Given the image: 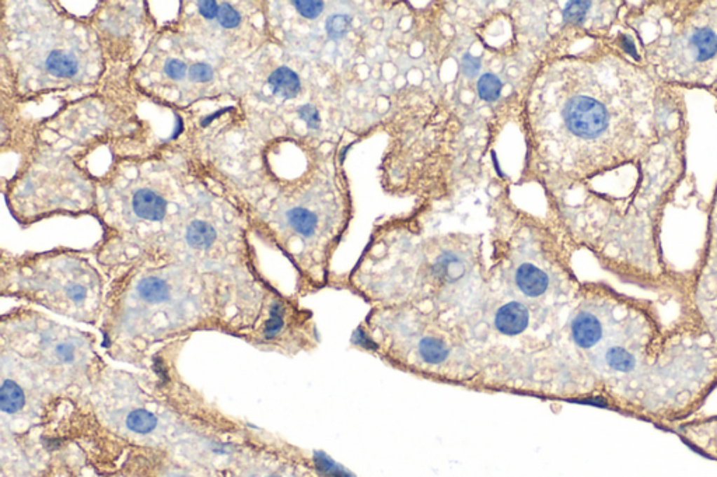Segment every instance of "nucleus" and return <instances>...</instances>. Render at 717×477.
<instances>
[{
  "mask_svg": "<svg viewBox=\"0 0 717 477\" xmlns=\"http://www.w3.org/2000/svg\"><path fill=\"white\" fill-rule=\"evenodd\" d=\"M717 391V347L684 311L664 324L655 303L601 283L580 287L533 363L528 395L592 405L662 427L687 422Z\"/></svg>",
  "mask_w": 717,
  "mask_h": 477,
  "instance_id": "nucleus-1",
  "label": "nucleus"
},
{
  "mask_svg": "<svg viewBox=\"0 0 717 477\" xmlns=\"http://www.w3.org/2000/svg\"><path fill=\"white\" fill-rule=\"evenodd\" d=\"M360 326L355 342L397 370L475 389L481 374L477 352L450 321L408 314L383 315Z\"/></svg>",
  "mask_w": 717,
  "mask_h": 477,
  "instance_id": "nucleus-2",
  "label": "nucleus"
},
{
  "mask_svg": "<svg viewBox=\"0 0 717 477\" xmlns=\"http://www.w3.org/2000/svg\"><path fill=\"white\" fill-rule=\"evenodd\" d=\"M684 312L717 347V217L709 228L704 256L684 284Z\"/></svg>",
  "mask_w": 717,
  "mask_h": 477,
  "instance_id": "nucleus-3",
  "label": "nucleus"
},
{
  "mask_svg": "<svg viewBox=\"0 0 717 477\" xmlns=\"http://www.w3.org/2000/svg\"><path fill=\"white\" fill-rule=\"evenodd\" d=\"M34 346V359L56 380L71 381L90 366L91 345L71 331L48 329Z\"/></svg>",
  "mask_w": 717,
  "mask_h": 477,
  "instance_id": "nucleus-4",
  "label": "nucleus"
},
{
  "mask_svg": "<svg viewBox=\"0 0 717 477\" xmlns=\"http://www.w3.org/2000/svg\"><path fill=\"white\" fill-rule=\"evenodd\" d=\"M562 120L569 136L582 141H594L611 126V111L606 102L592 92L569 97L562 108Z\"/></svg>",
  "mask_w": 717,
  "mask_h": 477,
  "instance_id": "nucleus-5",
  "label": "nucleus"
},
{
  "mask_svg": "<svg viewBox=\"0 0 717 477\" xmlns=\"http://www.w3.org/2000/svg\"><path fill=\"white\" fill-rule=\"evenodd\" d=\"M516 289L527 298H544L554 287L552 276L540 265L526 261L520 262L513 273Z\"/></svg>",
  "mask_w": 717,
  "mask_h": 477,
  "instance_id": "nucleus-6",
  "label": "nucleus"
},
{
  "mask_svg": "<svg viewBox=\"0 0 717 477\" xmlns=\"http://www.w3.org/2000/svg\"><path fill=\"white\" fill-rule=\"evenodd\" d=\"M132 209L135 214L147 221H160L164 219L167 212L165 200L149 189H140L135 193L132 200Z\"/></svg>",
  "mask_w": 717,
  "mask_h": 477,
  "instance_id": "nucleus-7",
  "label": "nucleus"
},
{
  "mask_svg": "<svg viewBox=\"0 0 717 477\" xmlns=\"http://www.w3.org/2000/svg\"><path fill=\"white\" fill-rule=\"evenodd\" d=\"M691 56L698 63L709 62L717 53V32L709 27L697 28L688 38Z\"/></svg>",
  "mask_w": 717,
  "mask_h": 477,
  "instance_id": "nucleus-8",
  "label": "nucleus"
},
{
  "mask_svg": "<svg viewBox=\"0 0 717 477\" xmlns=\"http://www.w3.org/2000/svg\"><path fill=\"white\" fill-rule=\"evenodd\" d=\"M28 402V395L24 387L20 385L17 380L13 377H3L1 384V412L4 415H17L20 413Z\"/></svg>",
  "mask_w": 717,
  "mask_h": 477,
  "instance_id": "nucleus-9",
  "label": "nucleus"
},
{
  "mask_svg": "<svg viewBox=\"0 0 717 477\" xmlns=\"http://www.w3.org/2000/svg\"><path fill=\"white\" fill-rule=\"evenodd\" d=\"M287 226L293 230L294 234H297L301 238L310 240L314 238L318 233L320 220L318 216L304 207H294L287 212L286 214Z\"/></svg>",
  "mask_w": 717,
  "mask_h": 477,
  "instance_id": "nucleus-10",
  "label": "nucleus"
},
{
  "mask_svg": "<svg viewBox=\"0 0 717 477\" xmlns=\"http://www.w3.org/2000/svg\"><path fill=\"white\" fill-rule=\"evenodd\" d=\"M272 92L278 97L290 99L300 92V78L289 67L276 69L268 78Z\"/></svg>",
  "mask_w": 717,
  "mask_h": 477,
  "instance_id": "nucleus-11",
  "label": "nucleus"
},
{
  "mask_svg": "<svg viewBox=\"0 0 717 477\" xmlns=\"http://www.w3.org/2000/svg\"><path fill=\"white\" fill-rule=\"evenodd\" d=\"M136 291L139 297L149 304H163L170 298L168 284L163 279L154 276L142 279L136 286Z\"/></svg>",
  "mask_w": 717,
  "mask_h": 477,
  "instance_id": "nucleus-12",
  "label": "nucleus"
},
{
  "mask_svg": "<svg viewBox=\"0 0 717 477\" xmlns=\"http://www.w3.org/2000/svg\"><path fill=\"white\" fill-rule=\"evenodd\" d=\"M185 240L191 248L203 251L213 245L216 240V230L206 221L195 220L188 226L185 231Z\"/></svg>",
  "mask_w": 717,
  "mask_h": 477,
  "instance_id": "nucleus-13",
  "label": "nucleus"
},
{
  "mask_svg": "<svg viewBox=\"0 0 717 477\" xmlns=\"http://www.w3.org/2000/svg\"><path fill=\"white\" fill-rule=\"evenodd\" d=\"M157 416L144 408L132 409L125 417L126 429L136 434H150L157 429Z\"/></svg>",
  "mask_w": 717,
  "mask_h": 477,
  "instance_id": "nucleus-14",
  "label": "nucleus"
},
{
  "mask_svg": "<svg viewBox=\"0 0 717 477\" xmlns=\"http://www.w3.org/2000/svg\"><path fill=\"white\" fill-rule=\"evenodd\" d=\"M46 70L56 77H73L78 70V62L74 56L64 52H52L48 55Z\"/></svg>",
  "mask_w": 717,
  "mask_h": 477,
  "instance_id": "nucleus-15",
  "label": "nucleus"
},
{
  "mask_svg": "<svg viewBox=\"0 0 717 477\" xmlns=\"http://www.w3.org/2000/svg\"><path fill=\"white\" fill-rule=\"evenodd\" d=\"M285 307L280 303H275L269 312V319L264 326V339L268 342L278 340L286 331Z\"/></svg>",
  "mask_w": 717,
  "mask_h": 477,
  "instance_id": "nucleus-16",
  "label": "nucleus"
},
{
  "mask_svg": "<svg viewBox=\"0 0 717 477\" xmlns=\"http://www.w3.org/2000/svg\"><path fill=\"white\" fill-rule=\"evenodd\" d=\"M502 91V81L495 74L486 73L478 81V92L479 97L485 101H496Z\"/></svg>",
  "mask_w": 717,
  "mask_h": 477,
  "instance_id": "nucleus-17",
  "label": "nucleus"
},
{
  "mask_svg": "<svg viewBox=\"0 0 717 477\" xmlns=\"http://www.w3.org/2000/svg\"><path fill=\"white\" fill-rule=\"evenodd\" d=\"M350 24H352V20H350L349 15H346V14H335V15H331L327 20L325 29H327V34H328L329 38L339 39V38L345 36V34L349 31Z\"/></svg>",
  "mask_w": 717,
  "mask_h": 477,
  "instance_id": "nucleus-18",
  "label": "nucleus"
},
{
  "mask_svg": "<svg viewBox=\"0 0 717 477\" xmlns=\"http://www.w3.org/2000/svg\"><path fill=\"white\" fill-rule=\"evenodd\" d=\"M590 1H571L565 8V20L571 22H582L590 10Z\"/></svg>",
  "mask_w": 717,
  "mask_h": 477,
  "instance_id": "nucleus-19",
  "label": "nucleus"
},
{
  "mask_svg": "<svg viewBox=\"0 0 717 477\" xmlns=\"http://www.w3.org/2000/svg\"><path fill=\"white\" fill-rule=\"evenodd\" d=\"M217 20H219L221 27H224V28H234V27H237L240 24L241 17H240V14H238V11L235 8H233L228 3H224V4L220 6Z\"/></svg>",
  "mask_w": 717,
  "mask_h": 477,
  "instance_id": "nucleus-20",
  "label": "nucleus"
},
{
  "mask_svg": "<svg viewBox=\"0 0 717 477\" xmlns=\"http://www.w3.org/2000/svg\"><path fill=\"white\" fill-rule=\"evenodd\" d=\"M293 4L303 17L310 20L317 18L324 10L322 1H293Z\"/></svg>",
  "mask_w": 717,
  "mask_h": 477,
  "instance_id": "nucleus-21",
  "label": "nucleus"
},
{
  "mask_svg": "<svg viewBox=\"0 0 717 477\" xmlns=\"http://www.w3.org/2000/svg\"><path fill=\"white\" fill-rule=\"evenodd\" d=\"M191 80L196 83H206L213 78V67L207 63H195L189 69Z\"/></svg>",
  "mask_w": 717,
  "mask_h": 477,
  "instance_id": "nucleus-22",
  "label": "nucleus"
},
{
  "mask_svg": "<svg viewBox=\"0 0 717 477\" xmlns=\"http://www.w3.org/2000/svg\"><path fill=\"white\" fill-rule=\"evenodd\" d=\"M299 116L308 125L311 129H317L320 126V113L313 105H303L299 109Z\"/></svg>",
  "mask_w": 717,
  "mask_h": 477,
  "instance_id": "nucleus-23",
  "label": "nucleus"
},
{
  "mask_svg": "<svg viewBox=\"0 0 717 477\" xmlns=\"http://www.w3.org/2000/svg\"><path fill=\"white\" fill-rule=\"evenodd\" d=\"M463 70L467 77H475L481 70V59L472 56L471 53H465L463 56Z\"/></svg>",
  "mask_w": 717,
  "mask_h": 477,
  "instance_id": "nucleus-24",
  "label": "nucleus"
},
{
  "mask_svg": "<svg viewBox=\"0 0 717 477\" xmlns=\"http://www.w3.org/2000/svg\"><path fill=\"white\" fill-rule=\"evenodd\" d=\"M165 73L172 80H181V78H184V76L186 73V66L181 60L171 59L165 64Z\"/></svg>",
  "mask_w": 717,
  "mask_h": 477,
  "instance_id": "nucleus-25",
  "label": "nucleus"
},
{
  "mask_svg": "<svg viewBox=\"0 0 717 477\" xmlns=\"http://www.w3.org/2000/svg\"><path fill=\"white\" fill-rule=\"evenodd\" d=\"M199 11L206 20H213L219 15V4L216 1H199Z\"/></svg>",
  "mask_w": 717,
  "mask_h": 477,
  "instance_id": "nucleus-26",
  "label": "nucleus"
},
{
  "mask_svg": "<svg viewBox=\"0 0 717 477\" xmlns=\"http://www.w3.org/2000/svg\"><path fill=\"white\" fill-rule=\"evenodd\" d=\"M271 477H275V476H271Z\"/></svg>",
  "mask_w": 717,
  "mask_h": 477,
  "instance_id": "nucleus-27",
  "label": "nucleus"
}]
</instances>
